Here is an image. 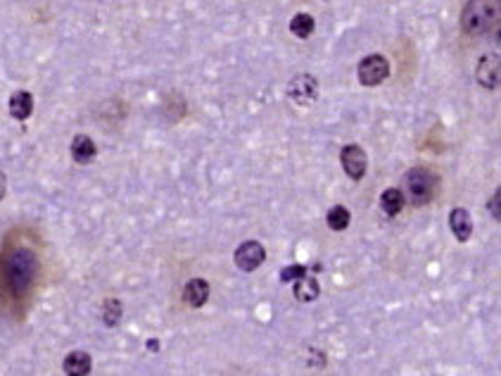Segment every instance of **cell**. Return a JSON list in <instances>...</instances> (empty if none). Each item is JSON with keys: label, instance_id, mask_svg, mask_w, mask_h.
Instances as JSON below:
<instances>
[{"label": "cell", "instance_id": "6da1fadb", "mask_svg": "<svg viewBox=\"0 0 501 376\" xmlns=\"http://www.w3.org/2000/svg\"><path fill=\"white\" fill-rule=\"evenodd\" d=\"M36 274H38V257L31 248L19 245L5 260V283H8V290L15 298L29 293L36 281Z\"/></svg>", "mask_w": 501, "mask_h": 376}, {"label": "cell", "instance_id": "7a4b0ae2", "mask_svg": "<svg viewBox=\"0 0 501 376\" xmlns=\"http://www.w3.org/2000/svg\"><path fill=\"white\" fill-rule=\"evenodd\" d=\"M501 19V3L492 0H471L461 12V29L468 36H485Z\"/></svg>", "mask_w": 501, "mask_h": 376}, {"label": "cell", "instance_id": "3957f363", "mask_svg": "<svg viewBox=\"0 0 501 376\" xmlns=\"http://www.w3.org/2000/svg\"><path fill=\"white\" fill-rule=\"evenodd\" d=\"M404 188H406V198L409 203L421 207L433 203V198L437 196L440 188V177L428 167H414V170L406 172L404 177Z\"/></svg>", "mask_w": 501, "mask_h": 376}, {"label": "cell", "instance_id": "277c9868", "mask_svg": "<svg viewBox=\"0 0 501 376\" xmlns=\"http://www.w3.org/2000/svg\"><path fill=\"white\" fill-rule=\"evenodd\" d=\"M359 81L363 86H380L382 81L390 76V62L382 55H366L356 67Z\"/></svg>", "mask_w": 501, "mask_h": 376}, {"label": "cell", "instance_id": "5b68a950", "mask_svg": "<svg viewBox=\"0 0 501 376\" xmlns=\"http://www.w3.org/2000/svg\"><path fill=\"white\" fill-rule=\"evenodd\" d=\"M475 79L487 90H494L501 86V55L499 53H485L478 60L475 67Z\"/></svg>", "mask_w": 501, "mask_h": 376}, {"label": "cell", "instance_id": "8992f818", "mask_svg": "<svg viewBox=\"0 0 501 376\" xmlns=\"http://www.w3.org/2000/svg\"><path fill=\"white\" fill-rule=\"evenodd\" d=\"M340 162H342L344 174H347V177L352 179V181H361L363 174H366V170H368L366 153H363V148L356 146V143H349V146L342 148Z\"/></svg>", "mask_w": 501, "mask_h": 376}, {"label": "cell", "instance_id": "52a82bcc", "mask_svg": "<svg viewBox=\"0 0 501 376\" xmlns=\"http://www.w3.org/2000/svg\"><path fill=\"white\" fill-rule=\"evenodd\" d=\"M233 260H236V267L243 269V271H255L264 264L266 260V250L264 245L259 241H245L238 245L236 255H233Z\"/></svg>", "mask_w": 501, "mask_h": 376}, {"label": "cell", "instance_id": "ba28073f", "mask_svg": "<svg viewBox=\"0 0 501 376\" xmlns=\"http://www.w3.org/2000/svg\"><path fill=\"white\" fill-rule=\"evenodd\" d=\"M288 95L297 105H309L318 98V81L311 74H299L288 83Z\"/></svg>", "mask_w": 501, "mask_h": 376}, {"label": "cell", "instance_id": "9c48e42d", "mask_svg": "<svg viewBox=\"0 0 501 376\" xmlns=\"http://www.w3.org/2000/svg\"><path fill=\"white\" fill-rule=\"evenodd\" d=\"M449 226H452V233L459 243H466L468 238L473 236V217L466 207H454L449 212Z\"/></svg>", "mask_w": 501, "mask_h": 376}, {"label": "cell", "instance_id": "30bf717a", "mask_svg": "<svg viewBox=\"0 0 501 376\" xmlns=\"http://www.w3.org/2000/svg\"><path fill=\"white\" fill-rule=\"evenodd\" d=\"M90 367H93V360H90V355L83 353V350H71L62 362V369L67 376H88Z\"/></svg>", "mask_w": 501, "mask_h": 376}, {"label": "cell", "instance_id": "8fae6325", "mask_svg": "<svg viewBox=\"0 0 501 376\" xmlns=\"http://www.w3.org/2000/svg\"><path fill=\"white\" fill-rule=\"evenodd\" d=\"M95 155H97V148L90 136L79 134L71 139V160H74L76 165H88V162H93Z\"/></svg>", "mask_w": 501, "mask_h": 376}, {"label": "cell", "instance_id": "7c38bea8", "mask_svg": "<svg viewBox=\"0 0 501 376\" xmlns=\"http://www.w3.org/2000/svg\"><path fill=\"white\" fill-rule=\"evenodd\" d=\"M207 298H210V283L205 281V278H191V281L186 283L183 288V302L188 307H203L207 302Z\"/></svg>", "mask_w": 501, "mask_h": 376}, {"label": "cell", "instance_id": "4fadbf2b", "mask_svg": "<svg viewBox=\"0 0 501 376\" xmlns=\"http://www.w3.org/2000/svg\"><path fill=\"white\" fill-rule=\"evenodd\" d=\"M31 112H34V95L29 90H17V93L10 95V114L15 119L19 122L29 119Z\"/></svg>", "mask_w": 501, "mask_h": 376}, {"label": "cell", "instance_id": "5bb4252c", "mask_svg": "<svg viewBox=\"0 0 501 376\" xmlns=\"http://www.w3.org/2000/svg\"><path fill=\"white\" fill-rule=\"evenodd\" d=\"M404 205H406V196L399 191V188H387V191H382L380 207H382V212H385L387 217L399 215V212L404 210Z\"/></svg>", "mask_w": 501, "mask_h": 376}, {"label": "cell", "instance_id": "9a60e30c", "mask_svg": "<svg viewBox=\"0 0 501 376\" xmlns=\"http://www.w3.org/2000/svg\"><path fill=\"white\" fill-rule=\"evenodd\" d=\"M318 293H321V286L314 276H304L295 283V298L299 302H314Z\"/></svg>", "mask_w": 501, "mask_h": 376}, {"label": "cell", "instance_id": "2e32d148", "mask_svg": "<svg viewBox=\"0 0 501 376\" xmlns=\"http://www.w3.org/2000/svg\"><path fill=\"white\" fill-rule=\"evenodd\" d=\"M314 29H316V22L309 12H299V15L290 19V31L297 38H309L311 34H314Z\"/></svg>", "mask_w": 501, "mask_h": 376}, {"label": "cell", "instance_id": "e0dca14e", "mask_svg": "<svg viewBox=\"0 0 501 376\" xmlns=\"http://www.w3.org/2000/svg\"><path fill=\"white\" fill-rule=\"evenodd\" d=\"M325 222H328V226L333 231H344L349 226V222H352V215H349L347 207L335 205V207H330V210H328V217H325Z\"/></svg>", "mask_w": 501, "mask_h": 376}, {"label": "cell", "instance_id": "ac0fdd59", "mask_svg": "<svg viewBox=\"0 0 501 376\" xmlns=\"http://www.w3.org/2000/svg\"><path fill=\"white\" fill-rule=\"evenodd\" d=\"M121 319V302L116 298H107L105 305H102V322L105 327H116Z\"/></svg>", "mask_w": 501, "mask_h": 376}, {"label": "cell", "instance_id": "d6986e66", "mask_svg": "<svg viewBox=\"0 0 501 376\" xmlns=\"http://www.w3.org/2000/svg\"><path fill=\"white\" fill-rule=\"evenodd\" d=\"M307 276V269L302 267V264H290V267H285L281 271V281L283 283H290V281H299V278H304Z\"/></svg>", "mask_w": 501, "mask_h": 376}, {"label": "cell", "instance_id": "ffe728a7", "mask_svg": "<svg viewBox=\"0 0 501 376\" xmlns=\"http://www.w3.org/2000/svg\"><path fill=\"white\" fill-rule=\"evenodd\" d=\"M487 207H490V215L497 219V222H501V186L497 188V191H494V196L490 198Z\"/></svg>", "mask_w": 501, "mask_h": 376}, {"label": "cell", "instance_id": "44dd1931", "mask_svg": "<svg viewBox=\"0 0 501 376\" xmlns=\"http://www.w3.org/2000/svg\"><path fill=\"white\" fill-rule=\"evenodd\" d=\"M487 36L492 38V43H494V45H499V48H501V19H499V22L490 29V34H487Z\"/></svg>", "mask_w": 501, "mask_h": 376}, {"label": "cell", "instance_id": "7402d4cb", "mask_svg": "<svg viewBox=\"0 0 501 376\" xmlns=\"http://www.w3.org/2000/svg\"><path fill=\"white\" fill-rule=\"evenodd\" d=\"M5 191H8V177H5V174L0 172V200L5 198Z\"/></svg>", "mask_w": 501, "mask_h": 376}]
</instances>
